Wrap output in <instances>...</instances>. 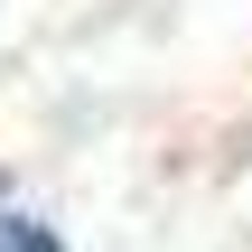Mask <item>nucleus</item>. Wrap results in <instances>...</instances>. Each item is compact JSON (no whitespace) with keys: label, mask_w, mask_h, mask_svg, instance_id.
Masks as SVG:
<instances>
[{"label":"nucleus","mask_w":252,"mask_h":252,"mask_svg":"<svg viewBox=\"0 0 252 252\" xmlns=\"http://www.w3.org/2000/svg\"><path fill=\"white\" fill-rule=\"evenodd\" d=\"M0 252H65L47 224H28V215H0Z\"/></svg>","instance_id":"nucleus-1"}]
</instances>
